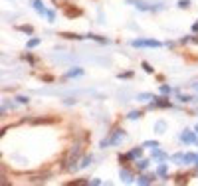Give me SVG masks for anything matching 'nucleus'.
<instances>
[{
	"label": "nucleus",
	"instance_id": "obj_1",
	"mask_svg": "<svg viewBox=\"0 0 198 186\" xmlns=\"http://www.w3.org/2000/svg\"><path fill=\"white\" fill-rule=\"evenodd\" d=\"M133 46H137V48H141V46H151V48H159L160 44L155 42V40H137V42H133Z\"/></svg>",
	"mask_w": 198,
	"mask_h": 186
},
{
	"label": "nucleus",
	"instance_id": "obj_2",
	"mask_svg": "<svg viewBox=\"0 0 198 186\" xmlns=\"http://www.w3.org/2000/svg\"><path fill=\"white\" fill-rule=\"evenodd\" d=\"M127 157H129V158H139V157H141V148H135V151H131ZM127 157H125V158H127Z\"/></svg>",
	"mask_w": 198,
	"mask_h": 186
},
{
	"label": "nucleus",
	"instance_id": "obj_3",
	"mask_svg": "<svg viewBox=\"0 0 198 186\" xmlns=\"http://www.w3.org/2000/svg\"><path fill=\"white\" fill-rule=\"evenodd\" d=\"M182 141L190 143V141H196V139H194V135H192V133H188V131H186V133H182Z\"/></svg>",
	"mask_w": 198,
	"mask_h": 186
},
{
	"label": "nucleus",
	"instance_id": "obj_4",
	"mask_svg": "<svg viewBox=\"0 0 198 186\" xmlns=\"http://www.w3.org/2000/svg\"><path fill=\"white\" fill-rule=\"evenodd\" d=\"M149 182H153V176H151V174H149V176L145 174V176L139 178V184H149Z\"/></svg>",
	"mask_w": 198,
	"mask_h": 186
},
{
	"label": "nucleus",
	"instance_id": "obj_5",
	"mask_svg": "<svg viewBox=\"0 0 198 186\" xmlns=\"http://www.w3.org/2000/svg\"><path fill=\"white\" fill-rule=\"evenodd\" d=\"M155 129H156V133H165V129H166V125L162 123V121H159V123L155 125Z\"/></svg>",
	"mask_w": 198,
	"mask_h": 186
},
{
	"label": "nucleus",
	"instance_id": "obj_6",
	"mask_svg": "<svg viewBox=\"0 0 198 186\" xmlns=\"http://www.w3.org/2000/svg\"><path fill=\"white\" fill-rule=\"evenodd\" d=\"M32 4H34V8L38 10V12H42V14H44V12H46V10H44V6H42V2H40V0H34Z\"/></svg>",
	"mask_w": 198,
	"mask_h": 186
},
{
	"label": "nucleus",
	"instance_id": "obj_7",
	"mask_svg": "<svg viewBox=\"0 0 198 186\" xmlns=\"http://www.w3.org/2000/svg\"><path fill=\"white\" fill-rule=\"evenodd\" d=\"M81 73H83L81 69H73V72H67L66 77H76V75H81Z\"/></svg>",
	"mask_w": 198,
	"mask_h": 186
},
{
	"label": "nucleus",
	"instance_id": "obj_8",
	"mask_svg": "<svg viewBox=\"0 0 198 186\" xmlns=\"http://www.w3.org/2000/svg\"><path fill=\"white\" fill-rule=\"evenodd\" d=\"M153 99V95H147V93H141L139 95V101H151Z\"/></svg>",
	"mask_w": 198,
	"mask_h": 186
},
{
	"label": "nucleus",
	"instance_id": "obj_9",
	"mask_svg": "<svg viewBox=\"0 0 198 186\" xmlns=\"http://www.w3.org/2000/svg\"><path fill=\"white\" fill-rule=\"evenodd\" d=\"M139 117H141L139 111H131V113H129V119H139Z\"/></svg>",
	"mask_w": 198,
	"mask_h": 186
},
{
	"label": "nucleus",
	"instance_id": "obj_10",
	"mask_svg": "<svg viewBox=\"0 0 198 186\" xmlns=\"http://www.w3.org/2000/svg\"><path fill=\"white\" fill-rule=\"evenodd\" d=\"M89 160H91V157H83V158H81V164H79V166H87V164H89Z\"/></svg>",
	"mask_w": 198,
	"mask_h": 186
},
{
	"label": "nucleus",
	"instance_id": "obj_11",
	"mask_svg": "<svg viewBox=\"0 0 198 186\" xmlns=\"http://www.w3.org/2000/svg\"><path fill=\"white\" fill-rule=\"evenodd\" d=\"M38 44H40V40H30V42H28V48H36Z\"/></svg>",
	"mask_w": 198,
	"mask_h": 186
},
{
	"label": "nucleus",
	"instance_id": "obj_12",
	"mask_svg": "<svg viewBox=\"0 0 198 186\" xmlns=\"http://www.w3.org/2000/svg\"><path fill=\"white\" fill-rule=\"evenodd\" d=\"M184 160L190 162V160H196V154H184Z\"/></svg>",
	"mask_w": 198,
	"mask_h": 186
},
{
	"label": "nucleus",
	"instance_id": "obj_13",
	"mask_svg": "<svg viewBox=\"0 0 198 186\" xmlns=\"http://www.w3.org/2000/svg\"><path fill=\"white\" fill-rule=\"evenodd\" d=\"M143 147H151V148H155V147H159V145H156V141H149V143H145Z\"/></svg>",
	"mask_w": 198,
	"mask_h": 186
},
{
	"label": "nucleus",
	"instance_id": "obj_14",
	"mask_svg": "<svg viewBox=\"0 0 198 186\" xmlns=\"http://www.w3.org/2000/svg\"><path fill=\"white\" fill-rule=\"evenodd\" d=\"M188 4H190L188 0H180V2H178V6H180V8H188Z\"/></svg>",
	"mask_w": 198,
	"mask_h": 186
},
{
	"label": "nucleus",
	"instance_id": "obj_15",
	"mask_svg": "<svg viewBox=\"0 0 198 186\" xmlns=\"http://www.w3.org/2000/svg\"><path fill=\"white\" fill-rule=\"evenodd\" d=\"M159 174H160V176H166V168L160 166V168H159Z\"/></svg>",
	"mask_w": 198,
	"mask_h": 186
},
{
	"label": "nucleus",
	"instance_id": "obj_16",
	"mask_svg": "<svg viewBox=\"0 0 198 186\" xmlns=\"http://www.w3.org/2000/svg\"><path fill=\"white\" fill-rule=\"evenodd\" d=\"M165 154H162V151H155V158H162Z\"/></svg>",
	"mask_w": 198,
	"mask_h": 186
},
{
	"label": "nucleus",
	"instance_id": "obj_17",
	"mask_svg": "<svg viewBox=\"0 0 198 186\" xmlns=\"http://www.w3.org/2000/svg\"><path fill=\"white\" fill-rule=\"evenodd\" d=\"M178 101H182V103H186V101H190V97H186V95H180V97H178Z\"/></svg>",
	"mask_w": 198,
	"mask_h": 186
},
{
	"label": "nucleus",
	"instance_id": "obj_18",
	"mask_svg": "<svg viewBox=\"0 0 198 186\" xmlns=\"http://www.w3.org/2000/svg\"><path fill=\"white\" fill-rule=\"evenodd\" d=\"M143 67H145V72H149V73H151V72H153V67H151V66H149V63H143Z\"/></svg>",
	"mask_w": 198,
	"mask_h": 186
},
{
	"label": "nucleus",
	"instance_id": "obj_19",
	"mask_svg": "<svg viewBox=\"0 0 198 186\" xmlns=\"http://www.w3.org/2000/svg\"><path fill=\"white\" fill-rule=\"evenodd\" d=\"M169 91H170V87H166V85L160 87V93H169Z\"/></svg>",
	"mask_w": 198,
	"mask_h": 186
},
{
	"label": "nucleus",
	"instance_id": "obj_20",
	"mask_svg": "<svg viewBox=\"0 0 198 186\" xmlns=\"http://www.w3.org/2000/svg\"><path fill=\"white\" fill-rule=\"evenodd\" d=\"M147 166V160H139V168H145Z\"/></svg>",
	"mask_w": 198,
	"mask_h": 186
},
{
	"label": "nucleus",
	"instance_id": "obj_21",
	"mask_svg": "<svg viewBox=\"0 0 198 186\" xmlns=\"http://www.w3.org/2000/svg\"><path fill=\"white\" fill-rule=\"evenodd\" d=\"M196 164H198V157H196Z\"/></svg>",
	"mask_w": 198,
	"mask_h": 186
},
{
	"label": "nucleus",
	"instance_id": "obj_22",
	"mask_svg": "<svg viewBox=\"0 0 198 186\" xmlns=\"http://www.w3.org/2000/svg\"><path fill=\"white\" fill-rule=\"evenodd\" d=\"M196 131H198V125H196Z\"/></svg>",
	"mask_w": 198,
	"mask_h": 186
}]
</instances>
